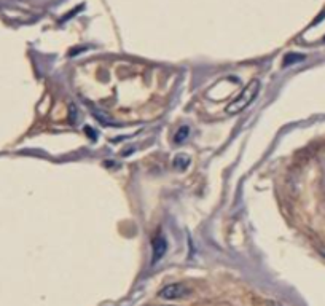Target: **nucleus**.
I'll return each instance as SVG.
<instances>
[{"label": "nucleus", "instance_id": "f03ea898", "mask_svg": "<svg viewBox=\"0 0 325 306\" xmlns=\"http://www.w3.org/2000/svg\"><path fill=\"white\" fill-rule=\"evenodd\" d=\"M190 292L191 290L185 284L176 282V284H168L166 287H162L159 292V297L166 298V300H179V298H184L187 295H190Z\"/></svg>", "mask_w": 325, "mask_h": 306}, {"label": "nucleus", "instance_id": "7ed1b4c3", "mask_svg": "<svg viewBox=\"0 0 325 306\" xmlns=\"http://www.w3.org/2000/svg\"><path fill=\"white\" fill-rule=\"evenodd\" d=\"M151 249H153V263H156L158 260H161L165 257V253L168 250V242L162 236H156L151 242Z\"/></svg>", "mask_w": 325, "mask_h": 306}, {"label": "nucleus", "instance_id": "6e6552de", "mask_svg": "<svg viewBox=\"0 0 325 306\" xmlns=\"http://www.w3.org/2000/svg\"><path fill=\"white\" fill-rule=\"evenodd\" d=\"M168 306H169V304H168Z\"/></svg>", "mask_w": 325, "mask_h": 306}, {"label": "nucleus", "instance_id": "39448f33", "mask_svg": "<svg viewBox=\"0 0 325 306\" xmlns=\"http://www.w3.org/2000/svg\"><path fill=\"white\" fill-rule=\"evenodd\" d=\"M188 136H190V128H188V126H182V128H179V131L176 132L174 142H176V144H182V142H184Z\"/></svg>", "mask_w": 325, "mask_h": 306}, {"label": "nucleus", "instance_id": "423d86ee", "mask_svg": "<svg viewBox=\"0 0 325 306\" xmlns=\"http://www.w3.org/2000/svg\"><path fill=\"white\" fill-rule=\"evenodd\" d=\"M304 58L301 55H287L286 59H284V64L286 66H290V64H295V63H300V61H303Z\"/></svg>", "mask_w": 325, "mask_h": 306}, {"label": "nucleus", "instance_id": "f257e3e1", "mask_svg": "<svg viewBox=\"0 0 325 306\" xmlns=\"http://www.w3.org/2000/svg\"><path fill=\"white\" fill-rule=\"evenodd\" d=\"M258 93H260V81L258 80H250L247 83V86L241 91V94L228 104L227 114L228 115H236V114H239V112L246 110L252 104V102L255 100Z\"/></svg>", "mask_w": 325, "mask_h": 306}, {"label": "nucleus", "instance_id": "0eeeda50", "mask_svg": "<svg viewBox=\"0 0 325 306\" xmlns=\"http://www.w3.org/2000/svg\"><path fill=\"white\" fill-rule=\"evenodd\" d=\"M319 250H320V253H322V257L325 259V247H319Z\"/></svg>", "mask_w": 325, "mask_h": 306}, {"label": "nucleus", "instance_id": "20e7f679", "mask_svg": "<svg viewBox=\"0 0 325 306\" xmlns=\"http://www.w3.org/2000/svg\"><path fill=\"white\" fill-rule=\"evenodd\" d=\"M172 165H174V168L179 171H185L190 166V158H188V155H185V153H179V155H176L174 161H172Z\"/></svg>", "mask_w": 325, "mask_h": 306}]
</instances>
